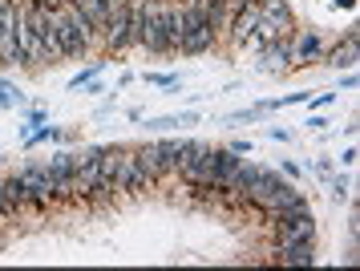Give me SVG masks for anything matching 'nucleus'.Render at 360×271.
<instances>
[{"mask_svg": "<svg viewBox=\"0 0 360 271\" xmlns=\"http://www.w3.org/2000/svg\"><path fill=\"white\" fill-rule=\"evenodd\" d=\"M243 203H247V207H255V210H263L267 219H271V215H279V210L311 207L308 194L300 191L292 178H283L279 170H271V166H263V175L255 178V187L243 194Z\"/></svg>", "mask_w": 360, "mask_h": 271, "instance_id": "f257e3e1", "label": "nucleus"}, {"mask_svg": "<svg viewBox=\"0 0 360 271\" xmlns=\"http://www.w3.org/2000/svg\"><path fill=\"white\" fill-rule=\"evenodd\" d=\"M53 13H57V37H61L65 61H82V57H89V53H98L101 29H94L73 4H61V8H53Z\"/></svg>", "mask_w": 360, "mask_h": 271, "instance_id": "f03ea898", "label": "nucleus"}, {"mask_svg": "<svg viewBox=\"0 0 360 271\" xmlns=\"http://www.w3.org/2000/svg\"><path fill=\"white\" fill-rule=\"evenodd\" d=\"M179 16H182V37H179L182 57H202V53L219 49V37L211 29V16L202 8V0H179Z\"/></svg>", "mask_w": 360, "mask_h": 271, "instance_id": "7ed1b4c3", "label": "nucleus"}, {"mask_svg": "<svg viewBox=\"0 0 360 271\" xmlns=\"http://www.w3.org/2000/svg\"><path fill=\"white\" fill-rule=\"evenodd\" d=\"M13 175H17V178H20V187L29 191V210L45 215V210L57 207V182H53V175H49V166H45V158L20 162Z\"/></svg>", "mask_w": 360, "mask_h": 271, "instance_id": "20e7f679", "label": "nucleus"}, {"mask_svg": "<svg viewBox=\"0 0 360 271\" xmlns=\"http://www.w3.org/2000/svg\"><path fill=\"white\" fill-rule=\"evenodd\" d=\"M324 49H328V37L320 25H295L292 37H288V73L320 65L324 61Z\"/></svg>", "mask_w": 360, "mask_h": 271, "instance_id": "39448f33", "label": "nucleus"}, {"mask_svg": "<svg viewBox=\"0 0 360 271\" xmlns=\"http://www.w3.org/2000/svg\"><path fill=\"white\" fill-rule=\"evenodd\" d=\"M101 154H105V146H82V150H73V203H94L98 198Z\"/></svg>", "mask_w": 360, "mask_h": 271, "instance_id": "423d86ee", "label": "nucleus"}, {"mask_svg": "<svg viewBox=\"0 0 360 271\" xmlns=\"http://www.w3.org/2000/svg\"><path fill=\"white\" fill-rule=\"evenodd\" d=\"M271 223H276V247L316 239V215H311V207L279 210V215H271Z\"/></svg>", "mask_w": 360, "mask_h": 271, "instance_id": "0eeeda50", "label": "nucleus"}, {"mask_svg": "<svg viewBox=\"0 0 360 271\" xmlns=\"http://www.w3.org/2000/svg\"><path fill=\"white\" fill-rule=\"evenodd\" d=\"M320 65L336 69V73H344V69H356V65H360V25H348V29H344V37L328 41L324 61H320Z\"/></svg>", "mask_w": 360, "mask_h": 271, "instance_id": "6e6552de", "label": "nucleus"}, {"mask_svg": "<svg viewBox=\"0 0 360 271\" xmlns=\"http://www.w3.org/2000/svg\"><path fill=\"white\" fill-rule=\"evenodd\" d=\"M33 20H37V37H41V57L45 65H61L65 61V53H61V37H57V13H53L49 4H37L33 0Z\"/></svg>", "mask_w": 360, "mask_h": 271, "instance_id": "1a4fd4ad", "label": "nucleus"}, {"mask_svg": "<svg viewBox=\"0 0 360 271\" xmlns=\"http://www.w3.org/2000/svg\"><path fill=\"white\" fill-rule=\"evenodd\" d=\"M45 166H49L53 182H57V203H73V150H65V146L49 150Z\"/></svg>", "mask_w": 360, "mask_h": 271, "instance_id": "9d476101", "label": "nucleus"}, {"mask_svg": "<svg viewBox=\"0 0 360 271\" xmlns=\"http://www.w3.org/2000/svg\"><path fill=\"white\" fill-rule=\"evenodd\" d=\"M255 57H259L255 61V73H263V77H288V37L263 45Z\"/></svg>", "mask_w": 360, "mask_h": 271, "instance_id": "9b49d317", "label": "nucleus"}, {"mask_svg": "<svg viewBox=\"0 0 360 271\" xmlns=\"http://www.w3.org/2000/svg\"><path fill=\"white\" fill-rule=\"evenodd\" d=\"M271 256H276V263H283V267H316V239L308 243H288V247H271Z\"/></svg>", "mask_w": 360, "mask_h": 271, "instance_id": "f8f14e48", "label": "nucleus"}, {"mask_svg": "<svg viewBox=\"0 0 360 271\" xmlns=\"http://www.w3.org/2000/svg\"><path fill=\"white\" fill-rule=\"evenodd\" d=\"M150 154L158 158V170H162V182L179 175V138H150Z\"/></svg>", "mask_w": 360, "mask_h": 271, "instance_id": "ddd939ff", "label": "nucleus"}, {"mask_svg": "<svg viewBox=\"0 0 360 271\" xmlns=\"http://www.w3.org/2000/svg\"><path fill=\"white\" fill-rule=\"evenodd\" d=\"M182 126H198L195 106H186L179 113H162V118H146V130H154V134H170V130H182Z\"/></svg>", "mask_w": 360, "mask_h": 271, "instance_id": "4468645a", "label": "nucleus"}, {"mask_svg": "<svg viewBox=\"0 0 360 271\" xmlns=\"http://www.w3.org/2000/svg\"><path fill=\"white\" fill-rule=\"evenodd\" d=\"M61 142H73V134H69L65 126H53V122L37 126L29 138H20V146H25V150H37V146H61Z\"/></svg>", "mask_w": 360, "mask_h": 271, "instance_id": "2eb2a0df", "label": "nucleus"}, {"mask_svg": "<svg viewBox=\"0 0 360 271\" xmlns=\"http://www.w3.org/2000/svg\"><path fill=\"white\" fill-rule=\"evenodd\" d=\"M0 191H4V198H8V207L17 210H29V191H25V187H20V178L13 175V170H8V175L0 178Z\"/></svg>", "mask_w": 360, "mask_h": 271, "instance_id": "dca6fc26", "label": "nucleus"}, {"mask_svg": "<svg viewBox=\"0 0 360 271\" xmlns=\"http://www.w3.org/2000/svg\"><path fill=\"white\" fill-rule=\"evenodd\" d=\"M29 106V94L20 89L17 81L0 77V110H25Z\"/></svg>", "mask_w": 360, "mask_h": 271, "instance_id": "f3484780", "label": "nucleus"}, {"mask_svg": "<svg viewBox=\"0 0 360 271\" xmlns=\"http://www.w3.org/2000/svg\"><path fill=\"white\" fill-rule=\"evenodd\" d=\"M45 122H49V110L29 101V106L20 110V126H17V134H20V138H29V134H33L37 126H45Z\"/></svg>", "mask_w": 360, "mask_h": 271, "instance_id": "a211bd4d", "label": "nucleus"}, {"mask_svg": "<svg viewBox=\"0 0 360 271\" xmlns=\"http://www.w3.org/2000/svg\"><path fill=\"white\" fill-rule=\"evenodd\" d=\"M101 69H105V53H98V61H89V65H82V69H77V73H73V77H69V94H77V89H82L85 81H94V77H101Z\"/></svg>", "mask_w": 360, "mask_h": 271, "instance_id": "6ab92c4d", "label": "nucleus"}, {"mask_svg": "<svg viewBox=\"0 0 360 271\" xmlns=\"http://www.w3.org/2000/svg\"><path fill=\"white\" fill-rule=\"evenodd\" d=\"M324 182H328V194H332V203H352V178H348V175L332 170Z\"/></svg>", "mask_w": 360, "mask_h": 271, "instance_id": "aec40b11", "label": "nucleus"}, {"mask_svg": "<svg viewBox=\"0 0 360 271\" xmlns=\"http://www.w3.org/2000/svg\"><path fill=\"white\" fill-rule=\"evenodd\" d=\"M69 4H73V8H77L89 25H94V29H101V25H105V8H101V0H69Z\"/></svg>", "mask_w": 360, "mask_h": 271, "instance_id": "412c9836", "label": "nucleus"}, {"mask_svg": "<svg viewBox=\"0 0 360 271\" xmlns=\"http://www.w3.org/2000/svg\"><path fill=\"white\" fill-rule=\"evenodd\" d=\"M259 118H263V110H259V106H247V110L227 113L223 122H227V126H251V122H259Z\"/></svg>", "mask_w": 360, "mask_h": 271, "instance_id": "4be33fe9", "label": "nucleus"}, {"mask_svg": "<svg viewBox=\"0 0 360 271\" xmlns=\"http://www.w3.org/2000/svg\"><path fill=\"white\" fill-rule=\"evenodd\" d=\"M146 85H158V89H182V77L179 73H142Z\"/></svg>", "mask_w": 360, "mask_h": 271, "instance_id": "5701e85b", "label": "nucleus"}, {"mask_svg": "<svg viewBox=\"0 0 360 271\" xmlns=\"http://www.w3.org/2000/svg\"><path fill=\"white\" fill-rule=\"evenodd\" d=\"M336 97H340L336 89H324V94H311L308 101H304V106H308V113H311V110H328V106H332Z\"/></svg>", "mask_w": 360, "mask_h": 271, "instance_id": "b1692460", "label": "nucleus"}, {"mask_svg": "<svg viewBox=\"0 0 360 271\" xmlns=\"http://www.w3.org/2000/svg\"><path fill=\"white\" fill-rule=\"evenodd\" d=\"M304 130H308V134H320V130H328V118L320 110H311L308 118H304Z\"/></svg>", "mask_w": 360, "mask_h": 271, "instance_id": "393cba45", "label": "nucleus"}, {"mask_svg": "<svg viewBox=\"0 0 360 271\" xmlns=\"http://www.w3.org/2000/svg\"><path fill=\"white\" fill-rule=\"evenodd\" d=\"M356 158H360V154H356V146L348 142V146L340 150V158H332V162H336V166H344V170H352V166H356Z\"/></svg>", "mask_w": 360, "mask_h": 271, "instance_id": "a878e982", "label": "nucleus"}, {"mask_svg": "<svg viewBox=\"0 0 360 271\" xmlns=\"http://www.w3.org/2000/svg\"><path fill=\"white\" fill-rule=\"evenodd\" d=\"M279 175L292 178V182H300V178H304V166H300V162H292V158H283V162H279Z\"/></svg>", "mask_w": 360, "mask_h": 271, "instance_id": "bb28decb", "label": "nucleus"}, {"mask_svg": "<svg viewBox=\"0 0 360 271\" xmlns=\"http://www.w3.org/2000/svg\"><path fill=\"white\" fill-rule=\"evenodd\" d=\"M227 150H235V154H243V158H251V154H255V142H251V138H231V142H227Z\"/></svg>", "mask_w": 360, "mask_h": 271, "instance_id": "cd10ccee", "label": "nucleus"}, {"mask_svg": "<svg viewBox=\"0 0 360 271\" xmlns=\"http://www.w3.org/2000/svg\"><path fill=\"white\" fill-rule=\"evenodd\" d=\"M352 89H356V69H344L336 81V94H352Z\"/></svg>", "mask_w": 360, "mask_h": 271, "instance_id": "c85d7f7f", "label": "nucleus"}, {"mask_svg": "<svg viewBox=\"0 0 360 271\" xmlns=\"http://www.w3.org/2000/svg\"><path fill=\"white\" fill-rule=\"evenodd\" d=\"M263 138H271V142H292V130H283V126H267V130H263Z\"/></svg>", "mask_w": 360, "mask_h": 271, "instance_id": "c756f323", "label": "nucleus"}, {"mask_svg": "<svg viewBox=\"0 0 360 271\" xmlns=\"http://www.w3.org/2000/svg\"><path fill=\"white\" fill-rule=\"evenodd\" d=\"M332 170H336V162H332V158H320V162H316V166H311V175L320 178V182H324V178L332 175Z\"/></svg>", "mask_w": 360, "mask_h": 271, "instance_id": "7c9ffc66", "label": "nucleus"}, {"mask_svg": "<svg viewBox=\"0 0 360 271\" xmlns=\"http://www.w3.org/2000/svg\"><path fill=\"white\" fill-rule=\"evenodd\" d=\"M77 94H89V97H101V94H105V81H101V77H94V81H85V85H82V89H77Z\"/></svg>", "mask_w": 360, "mask_h": 271, "instance_id": "2f4dec72", "label": "nucleus"}, {"mask_svg": "<svg viewBox=\"0 0 360 271\" xmlns=\"http://www.w3.org/2000/svg\"><path fill=\"white\" fill-rule=\"evenodd\" d=\"M13 219H17V210L8 207V198H4V191H0V227H8Z\"/></svg>", "mask_w": 360, "mask_h": 271, "instance_id": "473e14b6", "label": "nucleus"}, {"mask_svg": "<svg viewBox=\"0 0 360 271\" xmlns=\"http://www.w3.org/2000/svg\"><path fill=\"white\" fill-rule=\"evenodd\" d=\"M130 81H138V73H130V69H126V73H122V77H117V85H114V89H117V94H122V89H126V85H130Z\"/></svg>", "mask_w": 360, "mask_h": 271, "instance_id": "72a5a7b5", "label": "nucleus"}, {"mask_svg": "<svg viewBox=\"0 0 360 271\" xmlns=\"http://www.w3.org/2000/svg\"><path fill=\"white\" fill-rule=\"evenodd\" d=\"M332 8H336V13H340V8L344 13H356V0H332Z\"/></svg>", "mask_w": 360, "mask_h": 271, "instance_id": "f704fd0d", "label": "nucleus"}, {"mask_svg": "<svg viewBox=\"0 0 360 271\" xmlns=\"http://www.w3.org/2000/svg\"><path fill=\"white\" fill-rule=\"evenodd\" d=\"M49 4H53V8H61V4H69V0H49Z\"/></svg>", "mask_w": 360, "mask_h": 271, "instance_id": "c9c22d12", "label": "nucleus"}, {"mask_svg": "<svg viewBox=\"0 0 360 271\" xmlns=\"http://www.w3.org/2000/svg\"><path fill=\"white\" fill-rule=\"evenodd\" d=\"M4 162H8V154H4V150H0V166H4Z\"/></svg>", "mask_w": 360, "mask_h": 271, "instance_id": "e433bc0d", "label": "nucleus"}]
</instances>
